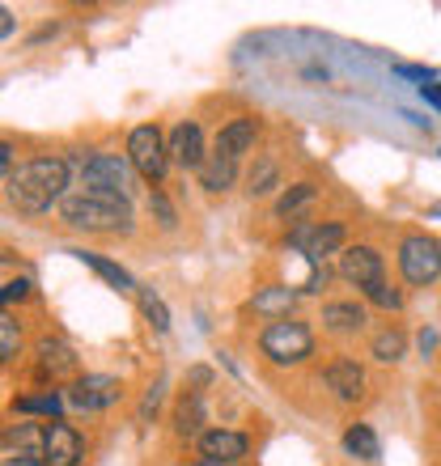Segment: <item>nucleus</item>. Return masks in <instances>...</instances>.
<instances>
[{"mask_svg": "<svg viewBox=\"0 0 441 466\" xmlns=\"http://www.w3.org/2000/svg\"><path fill=\"white\" fill-rule=\"evenodd\" d=\"M5 187H9V199L22 212H47L56 199L64 204V196H68V161L35 157V161H26Z\"/></svg>", "mask_w": 441, "mask_h": 466, "instance_id": "f257e3e1", "label": "nucleus"}, {"mask_svg": "<svg viewBox=\"0 0 441 466\" xmlns=\"http://www.w3.org/2000/svg\"><path fill=\"white\" fill-rule=\"evenodd\" d=\"M60 217H64V225H73V229H89V233H123V229H132V204H128V196L89 191V187H77V191L64 196Z\"/></svg>", "mask_w": 441, "mask_h": 466, "instance_id": "f03ea898", "label": "nucleus"}, {"mask_svg": "<svg viewBox=\"0 0 441 466\" xmlns=\"http://www.w3.org/2000/svg\"><path fill=\"white\" fill-rule=\"evenodd\" d=\"M259 348L268 360L276 365H302L310 352H314V335H310L306 322H293V319H276L263 327L259 335Z\"/></svg>", "mask_w": 441, "mask_h": 466, "instance_id": "7ed1b4c3", "label": "nucleus"}, {"mask_svg": "<svg viewBox=\"0 0 441 466\" xmlns=\"http://www.w3.org/2000/svg\"><path fill=\"white\" fill-rule=\"evenodd\" d=\"M128 161L132 170L145 178V183H161L166 178V166H170V145L161 140V132L153 123H140L128 136Z\"/></svg>", "mask_w": 441, "mask_h": 466, "instance_id": "20e7f679", "label": "nucleus"}, {"mask_svg": "<svg viewBox=\"0 0 441 466\" xmlns=\"http://www.w3.org/2000/svg\"><path fill=\"white\" fill-rule=\"evenodd\" d=\"M399 271H404V280L416 284V289L433 284L441 276V242L437 238H425V233L404 238V246H399Z\"/></svg>", "mask_w": 441, "mask_h": 466, "instance_id": "39448f33", "label": "nucleus"}, {"mask_svg": "<svg viewBox=\"0 0 441 466\" xmlns=\"http://www.w3.org/2000/svg\"><path fill=\"white\" fill-rule=\"evenodd\" d=\"M132 161L115 157V153H89L81 161V187L89 191H110V196H132V174H128Z\"/></svg>", "mask_w": 441, "mask_h": 466, "instance_id": "423d86ee", "label": "nucleus"}, {"mask_svg": "<svg viewBox=\"0 0 441 466\" xmlns=\"http://www.w3.org/2000/svg\"><path fill=\"white\" fill-rule=\"evenodd\" d=\"M340 276L369 293L374 284H382V255L374 246H348L340 255Z\"/></svg>", "mask_w": 441, "mask_h": 466, "instance_id": "0eeeda50", "label": "nucleus"}, {"mask_svg": "<svg viewBox=\"0 0 441 466\" xmlns=\"http://www.w3.org/2000/svg\"><path fill=\"white\" fill-rule=\"evenodd\" d=\"M123 394V386L107 373H86V378H77V386L68 390V403L81 407V411H98V407H110L115 399Z\"/></svg>", "mask_w": 441, "mask_h": 466, "instance_id": "6e6552de", "label": "nucleus"}, {"mask_svg": "<svg viewBox=\"0 0 441 466\" xmlns=\"http://www.w3.org/2000/svg\"><path fill=\"white\" fill-rule=\"evenodd\" d=\"M86 454V441H81V432L73 424H64V420H51L47 424V458L51 466H77Z\"/></svg>", "mask_w": 441, "mask_h": 466, "instance_id": "1a4fd4ad", "label": "nucleus"}, {"mask_svg": "<svg viewBox=\"0 0 441 466\" xmlns=\"http://www.w3.org/2000/svg\"><path fill=\"white\" fill-rule=\"evenodd\" d=\"M251 441L242 432H230V429H212V432H200V454L209 462H242Z\"/></svg>", "mask_w": 441, "mask_h": 466, "instance_id": "9d476101", "label": "nucleus"}, {"mask_svg": "<svg viewBox=\"0 0 441 466\" xmlns=\"http://www.w3.org/2000/svg\"><path fill=\"white\" fill-rule=\"evenodd\" d=\"M255 140H259V123L255 119H230L217 132V148H212V153L238 161V157H246V153L255 148Z\"/></svg>", "mask_w": 441, "mask_h": 466, "instance_id": "9b49d317", "label": "nucleus"}, {"mask_svg": "<svg viewBox=\"0 0 441 466\" xmlns=\"http://www.w3.org/2000/svg\"><path fill=\"white\" fill-rule=\"evenodd\" d=\"M170 157L183 166V170H200L204 166V140H200V127L191 119L183 123H174V132H170Z\"/></svg>", "mask_w": 441, "mask_h": 466, "instance_id": "f8f14e48", "label": "nucleus"}, {"mask_svg": "<svg viewBox=\"0 0 441 466\" xmlns=\"http://www.w3.org/2000/svg\"><path fill=\"white\" fill-rule=\"evenodd\" d=\"M293 242L306 250V258L310 263H319L323 255H331L335 246L344 242V225L340 221H327V225H319V229H310V225H302V229L293 233Z\"/></svg>", "mask_w": 441, "mask_h": 466, "instance_id": "ddd939ff", "label": "nucleus"}, {"mask_svg": "<svg viewBox=\"0 0 441 466\" xmlns=\"http://www.w3.org/2000/svg\"><path fill=\"white\" fill-rule=\"evenodd\" d=\"M327 390L340 399V403H356L361 394H365V373L356 360H335L327 369Z\"/></svg>", "mask_w": 441, "mask_h": 466, "instance_id": "4468645a", "label": "nucleus"}, {"mask_svg": "<svg viewBox=\"0 0 441 466\" xmlns=\"http://www.w3.org/2000/svg\"><path fill=\"white\" fill-rule=\"evenodd\" d=\"M323 322H327L331 331L353 335L365 327V309L356 306V301H327V306H323Z\"/></svg>", "mask_w": 441, "mask_h": 466, "instance_id": "2eb2a0df", "label": "nucleus"}, {"mask_svg": "<svg viewBox=\"0 0 441 466\" xmlns=\"http://www.w3.org/2000/svg\"><path fill=\"white\" fill-rule=\"evenodd\" d=\"M233 178H238V161L220 157V153H212V157L200 166V183H204V191H230Z\"/></svg>", "mask_w": 441, "mask_h": 466, "instance_id": "dca6fc26", "label": "nucleus"}, {"mask_svg": "<svg viewBox=\"0 0 441 466\" xmlns=\"http://www.w3.org/2000/svg\"><path fill=\"white\" fill-rule=\"evenodd\" d=\"M200 424H204V399L196 390H187L174 407V429H179V437H196Z\"/></svg>", "mask_w": 441, "mask_h": 466, "instance_id": "f3484780", "label": "nucleus"}, {"mask_svg": "<svg viewBox=\"0 0 441 466\" xmlns=\"http://www.w3.org/2000/svg\"><path fill=\"white\" fill-rule=\"evenodd\" d=\"M344 450L353 458H361V462H378V454H382V445L369 424H353V429L344 432Z\"/></svg>", "mask_w": 441, "mask_h": 466, "instance_id": "a211bd4d", "label": "nucleus"}, {"mask_svg": "<svg viewBox=\"0 0 441 466\" xmlns=\"http://www.w3.org/2000/svg\"><path fill=\"white\" fill-rule=\"evenodd\" d=\"M73 255L81 258V263H89V268L98 271L102 280L115 284V289H132V276H128V271H123L119 263H110V258H102V255H89V250H73Z\"/></svg>", "mask_w": 441, "mask_h": 466, "instance_id": "6ab92c4d", "label": "nucleus"}, {"mask_svg": "<svg viewBox=\"0 0 441 466\" xmlns=\"http://www.w3.org/2000/svg\"><path fill=\"white\" fill-rule=\"evenodd\" d=\"M38 365H43L51 378H56V373H68L77 360H73V352H68L64 344H56V339H43V344H38Z\"/></svg>", "mask_w": 441, "mask_h": 466, "instance_id": "aec40b11", "label": "nucleus"}, {"mask_svg": "<svg viewBox=\"0 0 441 466\" xmlns=\"http://www.w3.org/2000/svg\"><path fill=\"white\" fill-rule=\"evenodd\" d=\"M289 306H293V293H289V289H263V293H255V314L289 319Z\"/></svg>", "mask_w": 441, "mask_h": 466, "instance_id": "412c9836", "label": "nucleus"}, {"mask_svg": "<svg viewBox=\"0 0 441 466\" xmlns=\"http://www.w3.org/2000/svg\"><path fill=\"white\" fill-rule=\"evenodd\" d=\"M140 309H145V319L153 322V331H170V309H166V301H161L158 293H153V289H145V293H140Z\"/></svg>", "mask_w": 441, "mask_h": 466, "instance_id": "4be33fe9", "label": "nucleus"}, {"mask_svg": "<svg viewBox=\"0 0 441 466\" xmlns=\"http://www.w3.org/2000/svg\"><path fill=\"white\" fill-rule=\"evenodd\" d=\"M17 411L22 416H60V394H30V399H17Z\"/></svg>", "mask_w": 441, "mask_h": 466, "instance_id": "5701e85b", "label": "nucleus"}, {"mask_svg": "<svg viewBox=\"0 0 441 466\" xmlns=\"http://www.w3.org/2000/svg\"><path fill=\"white\" fill-rule=\"evenodd\" d=\"M306 199H314V187H310V183H293L281 199H276V217H289V212H297L302 204H306Z\"/></svg>", "mask_w": 441, "mask_h": 466, "instance_id": "b1692460", "label": "nucleus"}, {"mask_svg": "<svg viewBox=\"0 0 441 466\" xmlns=\"http://www.w3.org/2000/svg\"><path fill=\"white\" fill-rule=\"evenodd\" d=\"M404 348H407V339L399 331H382L378 339H374V356H378V360H399Z\"/></svg>", "mask_w": 441, "mask_h": 466, "instance_id": "393cba45", "label": "nucleus"}, {"mask_svg": "<svg viewBox=\"0 0 441 466\" xmlns=\"http://www.w3.org/2000/svg\"><path fill=\"white\" fill-rule=\"evenodd\" d=\"M17 348H22L17 319H13V314H5V319H0V356H5V360H13V356H17Z\"/></svg>", "mask_w": 441, "mask_h": 466, "instance_id": "a878e982", "label": "nucleus"}, {"mask_svg": "<svg viewBox=\"0 0 441 466\" xmlns=\"http://www.w3.org/2000/svg\"><path fill=\"white\" fill-rule=\"evenodd\" d=\"M369 301H374V306H382V309H399L404 306V297H399V289H391V284L382 280V284H374V289H369Z\"/></svg>", "mask_w": 441, "mask_h": 466, "instance_id": "bb28decb", "label": "nucleus"}, {"mask_svg": "<svg viewBox=\"0 0 441 466\" xmlns=\"http://www.w3.org/2000/svg\"><path fill=\"white\" fill-rule=\"evenodd\" d=\"M272 187H276V166L263 161L259 170H251V196H268Z\"/></svg>", "mask_w": 441, "mask_h": 466, "instance_id": "cd10ccee", "label": "nucleus"}, {"mask_svg": "<svg viewBox=\"0 0 441 466\" xmlns=\"http://www.w3.org/2000/svg\"><path fill=\"white\" fill-rule=\"evenodd\" d=\"M149 208H153V217H158L161 229H174V208H170V199L161 196V191H153V196H149Z\"/></svg>", "mask_w": 441, "mask_h": 466, "instance_id": "c85d7f7f", "label": "nucleus"}, {"mask_svg": "<svg viewBox=\"0 0 441 466\" xmlns=\"http://www.w3.org/2000/svg\"><path fill=\"white\" fill-rule=\"evenodd\" d=\"M26 293H30V284H26V280H9V284H5V293H0V301L9 306V301H22Z\"/></svg>", "mask_w": 441, "mask_h": 466, "instance_id": "c756f323", "label": "nucleus"}, {"mask_svg": "<svg viewBox=\"0 0 441 466\" xmlns=\"http://www.w3.org/2000/svg\"><path fill=\"white\" fill-rule=\"evenodd\" d=\"M420 98H425V102H433V106H437V111H441V86H420Z\"/></svg>", "mask_w": 441, "mask_h": 466, "instance_id": "7c9ffc66", "label": "nucleus"}, {"mask_svg": "<svg viewBox=\"0 0 441 466\" xmlns=\"http://www.w3.org/2000/svg\"><path fill=\"white\" fill-rule=\"evenodd\" d=\"M0 35H13V9H0Z\"/></svg>", "mask_w": 441, "mask_h": 466, "instance_id": "2f4dec72", "label": "nucleus"}, {"mask_svg": "<svg viewBox=\"0 0 441 466\" xmlns=\"http://www.w3.org/2000/svg\"><path fill=\"white\" fill-rule=\"evenodd\" d=\"M191 381H200V386H204V381H212V373H209V369H191Z\"/></svg>", "mask_w": 441, "mask_h": 466, "instance_id": "473e14b6", "label": "nucleus"}, {"mask_svg": "<svg viewBox=\"0 0 441 466\" xmlns=\"http://www.w3.org/2000/svg\"><path fill=\"white\" fill-rule=\"evenodd\" d=\"M196 466H238V462H209V458H200Z\"/></svg>", "mask_w": 441, "mask_h": 466, "instance_id": "72a5a7b5", "label": "nucleus"}]
</instances>
